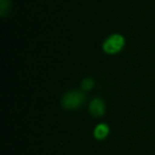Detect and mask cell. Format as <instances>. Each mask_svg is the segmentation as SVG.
<instances>
[{
  "label": "cell",
  "instance_id": "5b68a950",
  "mask_svg": "<svg viewBox=\"0 0 155 155\" xmlns=\"http://www.w3.org/2000/svg\"><path fill=\"white\" fill-rule=\"evenodd\" d=\"M11 10V1L10 0H0V15L5 17L7 14H9Z\"/></svg>",
  "mask_w": 155,
  "mask_h": 155
},
{
  "label": "cell",
  "instance_id": "3957f363",
  "mask_svg": "<svg viewBox=\"0 0 155 155\" xmlns=\"http://www.w3.org/2000/svg\"><path fill=\"white\" fill-rule=\"evenodd\" d=\"M89 112L91 116L96 118L102 117L105 113V104L100 98H95L89 104Z\"/></svg>",
  "mask_w": 155,
  "mask_h": 155
},
{
  "label": "cell",
  "instance_id": "7a4b0ae2",
  "mask_svg": "<svg viewBox=\"0 0 155 155\" xmlns=\"http://www.w3.org/2000/svg\"><path fill=\"white\" fill-rule=\"evenodd\" d=\"M124 46V38L120 34H112L104 41L103 50L107 54H116Z\"/></svg>",
  "mask_w": 155,
  "mask_h": 155
},
{
  "label": "cell",
  "instance_id": "8992f818",
  "mask_svg": "<svg viewBox=\"0 0 155 155\" xmlns=\"http://www.w3.org/2000/svg\"><path fill=\"white\" fill-rule=\"evenodd\" d=\"M94 85H95V82L91 78H86L82 81V88L84 91H91L94 87Z\"/></svg>",
  "mask_w": 155,
  "mask_h": 155
},
{
  "label": "cell",
  "instance_id": "277c9868",
  "mask_svg": "<svg viewBox=\"0 0 155 155\" xmlns=\"http://www.w3.org/2000/svg\"><path fill=\"white\" fill-rule=\"evenodd\" d=\"M110 133V127L105 123H100L96 127L95 131H94V136L97 138L98 140H102L106 138V136Z\"/></svg>",
  "mask_w": 155,
  "mask_h": 155
},
{
  "label": "cell",
  "instance_id": "6da1fadb",
  "mask_svg": "<svg viewBox=\"0 0 155 155\" xmlns=\"http://www.w3.org/2000/svg\"><path fill=\"white\" fill-rule=\"evenodd\" d=\"M85 95L80 91H72L65 94L62 98V105L66 110H75L83 105L85 101Z\"/></svg>",
  "mask_w": 155,
  "mask_h": 155
}]
</instances>
